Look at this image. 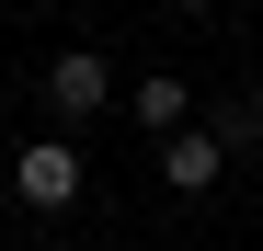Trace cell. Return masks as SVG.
<instances>
[{
  "label": "cell",
  "instance_id": "cell-1",
  "mask_svg": "<svg viewBox=\"0 0 263 251\" xmlns=\"http://www.w3.org/2000/svg\"><path fill=\"white\" fill-rule=\"evenodd\" d=\"M34 92H46V114H58V137H69V126H92L103 103H126V80L103 69V46H69V57H46V80H34Z\"/></svg>",
  "mask_w": 263,
  "mask_h": 251
},
{
  "label": "cell",
  "instance_id": "cell-2",
  "mask_svg": "<svg viewBox=\"0 0 263 251\" xmlns=\"http://www.w3.org/2000/svg\"><path fill=\"white\" fill-rule=\"evenodd\" d=\"M80 183H92V172H80V149H69V137H34V149L12 160V194L34 205V217H58V205H80Z\"/></svg>",
  "mask_w": 263,
  "mask_h": 251
},
{
  "label": "cell",
  "instance_id": "cell-3",
  "mask_svg": "<svg viewBox=\"0 0 263 251\" xmlns=\"http://www.w3.org/2000/svg\"><path fill=\"white\" fill-rule=\"evenodd\" d=\"M217 172H229V137H217L206 114L160 137V183H172V194H217Z\"/></svg>",
  "mask_w": 263,
  "mask_h": 251
},
{
  "label": "cell",
  "instance_id": "cell-4",
  "mask_svg": "<svg viewBox=\"0 0 263 251\" xmlns=\"http://www.w3.org/2000/svg\"><path fill=\"white\" fill-rule=\"evenodd\" d=\"M126 114H138L149 137H172V126H195V92H183L172 69H149V80H126Z\"/></svg>",
  "mask_w": 263,
  "mask_h": 251
},
{
  "label": "cell",
  "instance_id": "cell-5",
  "mask_svg": "<svg viewBox=\"0 0 263 251\" xmlns=\"http://www.w3.org/2000/svg\"><path fill=\"white\" fill-rule=\"evenodd\" d=\"M206 126H217L229 149H263V92H217V103H206Z\"/></svg>",
  "mask_w": 263,
  "mask_h": 251
},
{
  "label": "cell",
  "instance_id": "cell-6",
  "mask_svg": "<svg viewBox=\"0 0 263 251\" xmlns=\"http://www.w3.org/2000/svg\"><path fill=\"white\" fill-rule=\"evenodd\" d=\"M172 12H206V0H172Z\"/></svg>",
  "mask_w": 263,
  "mask_h": 251
}]
</instances>
